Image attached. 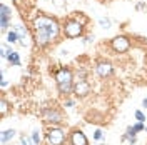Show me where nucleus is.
Segmentation results:
<instances>
[{
    "instance_id": "17",
    "label": "nucleus",
    "mask_w": 147,
    "mask_h": 145,
    "mask_svg": "<svg viewBox=\"0 0 147 145\" xmlns=\"http://www.w3.org/2000/svg\"><path fill=\"white\" fill-rule=\"evenodd\" d=\"M20 140H22V144H24V145H35V142H34V140H30V138H28V137H25V135L20 137Z\"/></svg>"
},
{
    "instance_id": "14",
    "label": "nucleus",
    "mask_w": 147,
    "mask_h": 145,
    "mask_svg": "<svg viewBox=\"0 0 147 145\" xmlns=\"http://www.w3.org/2000/svg\"><path fill=\"white\" fill-rule=\"evenodd\" d=\"M99 25H100L102 28H110V18L100 17V18H99Z\"/></svg>"
},
{
    "instance_id": "23",
    "label": "nucleus",
    "mask_w": 147,
    "mask_h": 145,
    "mask_svg": "<svg viewBox=\"0 0 147 145\" xmlns=\"http://www.w3.org/2000/svg\"><path fill=\"white\" fill-rule=\"evenodd\" d=\"M32 138H34V142H35V144H38V142H40V135H38V132H34Z\"/></svg>"
},
{
    "instance_id": "2",
    "label": "nucleus",
    "mask_w": 147,
    "mask_h": 145,
    "mask_svg": "<svg viewBox=\"0 0 147 145\" xmlns=\"http://www.w3.org/2000/svg\"><path fill=\"white\" fill-rule=\"evenodd\" d=\"M55 80H57V87L60 93H70L72 90V72L67 68H60L55 73Z\"/></svg>"
},
{
    "instance_id": "13",
    "label": "nucleus",
    "mask_w": 147,
    "mask_h": 145,
    "mask_svg": "<svg viewBox=\"0 0 147 145\" xmlns=\"http://www.w3.org/2000/svg\"><path fill=\"white\" fill-rule=\"evenodd\" d=\"M13 137H15V130H5L2 134V144H7L10 138H13Z\"/></svg>"
},
{
    "instance_id": "1",
    "label": "nucleus",
    "mask_w": 147,
    "mask_h": 145,
    "mask_svg": "<svg viewBox=\"0 0 147 145\" xmlns=\"http://www.w3.org/2000/svg\"><path fill=\"white\" fill-rule=\"evenodd\" d=\"M34 27H35V32H37V44L38 45H47L59 34V23L54 18L44 17V15L35 18Z\"/></svg>"
},
{
    "instance_id": "9",
    "label": "nucleus",
    "mask_w": 147,
    "mask_h": 145,
    "mask_svg": "<svg viewBox=\"0 0 147 145\" xmlns=\"http://www.w3.org/2000/svg\"><path fill=\"white\" fill-rule=\"evenodd\" d=\"M97 73L100 77H109L110 73H112V65L105 64V62H100V64L97 65Z\"/></svg>"
},
{
    "instance_id": "4",
    "label": "nucleus",
    "mask_w": 147,
    "mask_h": 145,
    "mask_svg": "<svg viewBox=\"0 0 147 145\" xmlns=\"http://www.w3.org/2000/svg\"><path fill=\"white\" fill-rule=\"evenodd\" d=\"M82 28L84 25H80L79 22H69L67 25H65V35L67 37H79V35H82Z\"/></svg>"
},
{
    "instance_id": "16",
    "label": "nucleus",
    "mask_w": 147,
    "mask_h": 145,
    "mask_svg": "<svg viewBox=\"0 0 147 145\" xmlns=\"http://www.w3.org/2000/svg\"><path fill=\"white\" fill-rule=\"evenodd\" d=\"M75 22H79L80 25H85V23H87V17H84L82 13H79V15L75 17Z\"/></svg>"
},
{
    "instance_id": "11",
    "label": "nucleus",
    "mask_w": 147,
    "mask_h": 145,
    "mask_svg": "<svg viewBox=\"0 0 147 145\" xmlns=\"http://www.w3.org/2000/svg\"><path fill=\"white\" fill-rule=\"evenodd\" d=\"M15 32L18 34V42H20V45H25L27 42H25V37H27V32L24 30V27H20V25H17L15 27Z\"/></svg>"
},
{
    "instance_id": "21",
    "label": "nucleus",
    "mask_w": 147,
    "mask_h": 145,
    "mask_svg": "<svg viewBox=\"0 0 147 145\" xmlns=\"http://www.w3.org/2000/svg\"><path fill=\"white\" fill-rule=\"evenodd\" d=\"M102 135H104V134H102V130H95V134H94V138H95V140H100Z\"/></svg>"
},
{
    "instance_id": "3",
    "label": "nucleus",
    "mask_w": 147,
    "mask_h": 145,
    "mask_svg": "<svg viewBox=\"0 0 147 145\" xmlns=\"http://www.w3.org/2000/svg\"><path fill=\"white\" fill-rule=\"evenodd\" d=\"M47 138H49V144L50 145H62L65 140V134L60 128H52L47 134Z\"/></svg>"
},
{
    "instance_id": "6",
    "label": "nucleus",
    "mask_w": 147,
    "mask_h": 145,
    "mask_svg": "<svg viewBox=\"0 0 147 145\" xmlns=\"http://www.w3.org/2000/svg\"><path fill=\"white\" fill-rule=\"evenodd\" d=\"M74 90H75V93L77 95H80V97H85L89 92H90V85L87 83L85 80H79V83L74 87Z\"/></svg>"
},
{
    "instance_id": "12",
    "label": "nucleus",
    "mask_w": 147,
    "mask_h": 145,
    "mask_svg": "<svg viewBox=\"0 0 147 145\" xmlns=\"http://www.w3.org/2000/svg\"><path fill=\"white\" fill-rule=\"evenodd\" d=\"M7 58H9V62L12 65H20V57H18L17 52H12V50H10V54H9Z\"/></svg>"
},
{
    "instance_id": "15",
    "label": "nucleus",
    "mask_w": 147,
    "mask_h": 145,
    "mask_svg": "<svg viewBox=\"0 0 147 145\" xmlns=\"http://www.w3.org/2000/svg\"><path fill=\"white\" fill-rule=\"evenodd\" d=\"M17 40H18V34L17 32H10L9 34V42L10 44H15Z\"/></svg>"
},
{
    "instance_id": "19",
    "label": "nucleus",
    "mask_w": 147,
    "mask_h": 145,
    "mask_svg": "<svg viewBox=\"0 0 147 145\" xmlns=\"http://www.w3.org/2000/svg\"><path fill=\"white\" fill-rule=\"evenodd\" d=\"M132 128H134L136 132H140V130H146V127H144V124H142V122H139V124H136V125H132Z\"/></svg>"
},
{
    "instance_id": "10",
    "label": "nucleus",
    "mask_w": 147,
    "mask_h": 145,
    "mask_svg": "<svg viewBox=\"0 0 147 145\" xmlns=\"http://www.w3.org/2000/svg\"><path fill=\"white\" fill-rule=\"evenodd\" d=\"M44 118H45L47 122H60L62 115L59 112H55V110H45L44 112Z\"/></svg>"
},
{
    "instance_id": "18",
    "label": "nucleus",
    "mask_w": 147,
    "mask_h": 145,
    "mask_svg": "<svg viewBox=\"0 0 147 145\" xmlns=\"http://www.w3.org/2000/svg\"><path fill=\"white\" fill-rule=\"evenodd\" d=\"M136 118H137L139 122H142V124L146 122V115H144V113H142L140 110H137V112H136Z\"/></svg>"
},
{
    "instance_id": "8",
    "label": "nucleus",
    "mask_w": 147,
    "mask_h": 145,
    "mask_svg": "<svg viewBox=\"0 0 147 145\" xmlns=\"http://www.w3.org/2000/svg\"><path fill=\"white\" fill-rule=\"evenodd\" d=\"M72 145H87V137L84 135V132L75 130L72 134Z\"/></svg>"
},
{
    "instance_id": "7",
    "label": "nucleus",
    "mask_w": 147,
    "mask_h": 145,
    "mask_svg": "<svg viewBox=\"0 0 147 145\" xmlns=\"http://www.w3.org/2000/svg\"><path fill=\"white\" fill-rule=\"evenodd\" d=\"M0 17H2V30L5 32L7 30V27H9V18H10V10H9V7L7 5H2L0 7Z\"/></svg>"
},
{
    "instance_id": "24",
    "label": "nucleus",
    "mask_w": 147,
    "mask_h": 145,
    "mask_svg": "<svg viewBox=\"0 0 147 145\" xmlns=\"http://www.w3.org/2000/svg\"><path fill=\"white\" fill-rule=\"evenodd\" d=\"M142 105H144V107L147 109V99H144V102H142Z\"/></svg>"
},
{
    "instance_id": "5",
    "label": "nucleus",
    "mask_w": 147,
    "mask_h": 145,
    "mask_svg": "<svg viewBox=\"0 0 147 145\" xmlns=\"http://www.w3.org/2000/svg\"><path fill=\"white\" fill-rule=\"evenodd\" d=\"M112 48L115 50V52H125L129 48V40L125 37H115L114 40H112Z\"/></svg>"
},
{
    "instance_id": "20",
    "label": "nucleus",
    "mask_w": 147,
    "mask_h": 145,
    "mask_svg": "<svg viewBox=\"0 0 147 145\" xmlns=\"http://www.w3.org/2000/svg\"><path fill=\"white\" fill-rule=\"evenodd\" d=\"M0 107H2V115H5V112H7V107H9V105H7V102H5V100H2V103H0Z\"/></svg>"
},
{
    "instance_id": "22",
    "label": "nucleus",
    "mask_w": 147,
    "mask_h": 145,
    "mask_svg": "<svg viewBox=\"0 0 147 145\" xmlns=\"http://www.w3.org/2000/svg\"><path fill=\"white\" fill-rule=\"evenodd\" d=\"M54 3L57 5V7H60V9H62V7H65V2H64V0H54Z\"/></svg>"
}]
</instances>
